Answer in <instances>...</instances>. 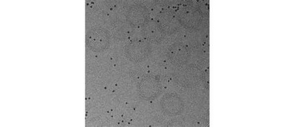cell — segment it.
I'll list each match as a JSON object with an SVG mask.
<instances>
[{"label": "cell", "mask_w": 296, "mask_h": 127, "mask_svg": "<svg viewBox=\"0 0 296 127\" xmlns=\"http://www.w3.org/2000/svg\"><path fill=\"white\" fill-rule=\"evenodd\" d=\"M88 43L92 49L97 50H103L107 46L108 44V38L107 35L103 33V32H94L93 33L89 34Z\"/></svg>", "instance_id": "cell-1"}]
</instances>
